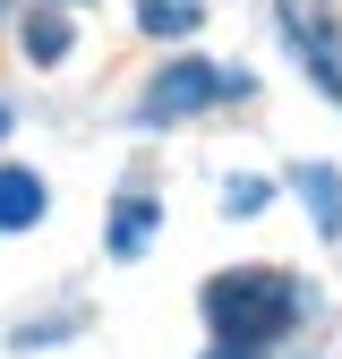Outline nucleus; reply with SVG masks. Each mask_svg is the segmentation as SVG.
Returning a JSON list of instances; mask_svg holds the SVG:
<instances>
[{
	"label": "nucleus",
	"instance_id": "0eeeda50",
	"mask_svg": "<svg viewBox=\"0 0 342 359\" xmlns=\"http://www.w3.org/2000/svg\"><path fill=\"white\" fill-rule=\"evenodd\" d=\"M137 26L146 34H189L197 26V0H137Z\"/></svg>",
	"mask_w": 342,
	"mask_h": 359
},
{
	"label": "nucleus",
	"instance_id": "20e7f679",
	"mask_svg": "<svg viewBox=\"0 0 342 359\" xmlns=\"http://www.w3.org/2000/svg\"><path fill=\"white\" fill-rule=\"evenodd\" d=\"M291 189L308 197L317 231H325V240H342V171H334V163H299V171H291Z\"/></svg>",
	"mask_w": 342,
	"mask_h": 359
},
{
	"label": "nucleus",
	"instance_id": "7ed1b4c3",
	"mask_svg": "<svg viewBox=\"0 0 342 359\" xmlns=\"http://www.w3.org/2000/svg\"><path fill=\"white\" fill-rule=\"evenodd\" d=\"M274 18H282V34H291L299 69L342 103V34H334V18H325V0H274Z\"/></svg>",
	"mask_w": 342,
	"mask_h": 359
},
{
	"label": "nucleus",
	"instance_id": "f03ea898",
	"mask_svg": "<svg viewBox=\"0 0 342 359\" xmlns=\"http://www.w3.org/2000/svg\"><path fill=\"white\" fill-rule=\"evenodd\" d=\"M248 77H223V69H205V60H171L154 86H146V103H137V120L146 128H163V120H189V111H205L214 95H240Z\"/></svg>",
	"mask_w": 342,
	"mask_h": 359
},
{
	"label": "nucleus",
	"instance_id": "6e6552de",
	"mask_svg": "<svg viewBox=\"0 0 342 359\" xmlns=\"http://www.w3.org/2000/svg\"><path fill=\"white\" fill-rule=\"evenodd\" d=\"M26 52L34 60H60L69 52V18H26Z\"/></svg>",
	"mask_w": 342,
	"mask_h": 359
},
{
	"label": "nucleus",
	"instance_id": "423d86ee",
	"mask_svg": "<svg viewBox=\"0 0 342 359\" xmlns=\"http://www.w3.org/2000/svg\"><path fill=\"white\" fill-rule=\"evenodd\" d=\"M146 231H154V205H146V197H128V205H120V222H111V257H137V248H146Z\"/></svg>",
	"mask_w": 342,
	"mask_h": 359
},
{
	"label": "nucleus",
	"instance_id": "9d476101",
	"mask_svg": "<svg viewBox=\"0 0 342 359\" xmlns=\"http://www.w3.org/2000/svg\"><path fill=\"white\" fill-rule=\"evenodd\" d=\"M214 359H256V351H231V342H223V351H214Z\"/></svg>",
	"mask_w": 342,
	"mask_h": 359
},
{
	"label": "nucleus",
	"instance_id": "1a4fd4ad",
	"mask_svg": "<svg viewBox=\"0 0 342 359\" xmlns=\"http://www.w3.org/2000/svg\"><path fill=\"white\" fill-rule=\"evenodd\" d=\"M223 205H231V214H256V205H266V180H231Z\"/></svg>",
	"mask_w": 342,
	"mask_h": 359
},
{
	"label": "nucleus",
	"instance_id": "f257e3e1",
	"mask_svg": "<svg viewBox=\"0 0 342 359\" xmlns=\"http://www.w3.org/2000/svg\"><path fill=\"white\" fill-rule=\"evenodd\" d=\"M205 325L223 334L231 351H256L299 325V283L274 274V265H240V274H214L205 283Z\"/></svg>",
	"mask_w": 342,
	"mask_h": 359
},
{
	"label": "nucleus",
	"instance_id": "39448f33",
	"mask_svg": "<svg viewBox=\"0 0 342 359\" xmlns=\"http://www.w3.org/2000/svg\"><path fill=\"white\" fill-rule=\"evenodd\" d=\"M26 222H43V180L34 171H0V231H26Z\"/></svg>",
	"mask_w": 342,
	"mask_h": 359
}]
</instances>
